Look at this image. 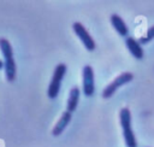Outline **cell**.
<instances>
[{
	"mask_svg": "<svg viewBox=\"0 0 154 147\" xmlns=\"http://www.w3.org/2000/svg\"><path fill=\"white\" fill-rule=\"evenodd\" d=\"M71 117H72V116H71V113H70V112H67V111L63 112L61 117L59 118V120L57 122V124L54 125V128H53V130H52L53 136H59V135H61V134H63V131L66 129L67 124L70 123Z\"/></svg>",
	"mask_w": 154,
	"mask_h": 147,
	"instance_id": "8",
	"label": "cell"
},
{
	"mask_svg": "<svg viewBox=\"0 0 154 147\" xmlns=\"http://www.w3.org/2000/svg\"><path fill=\"white\" fill-rule=\"evenodd\" d=\"M83 76V93L85 96H91L95 92V78L94 70L90 65H85L82 71Z\"/></svg>",
	"mask_w": 154,
	"mask_h": 147,
	"instance_id": "6",
	"label": "cell"
},
{
	"mask_svg": "<svg viewBox=\"0 0 154 147\" xmlns=\"http://www.w3.org/2000/svg\"><path fill=\"white\" fill-rule=\"evenodd\" d=\"M0 51L4 55V69L5 76L8 82H13L16 80V63L13 58V51L10 41L5 37H0Z\"/></svg>",
	"mask_w": 154,
	"mask_h": 147,
	"instance_id": "1",
	"label": "cell"
},
{
	"mask_svg": "<svg viewBox=\"0 0 154 147\" xmlns=\"http://www.w3.org/2000/svg\"><path fill=\"white\" fill-rule=\"evenodd\" d=\"M66 71H67V66L64 63H60L55 66L51 83H49L48 89H47V94H48L49 99H55L58 96L59 90H60V86H61V81H63Z\"/></svg>",
	"mask_w": 154,
	"mask_h": 147,
	"instance_id": "3",
	"label": "cell"
},
{
	"mask_svg": "<svg viewBox=\"0 0 154 147\" xmlns=\"http://www.w3.org/2000/svg\"><path fill=\"white\" fill-rule=\"evenodd\" d=\"M1 69H4V61L0 60V70H1Z\"/></svg>",
	"mask_w": 154,
	"mask_h": 147,
	"instance_id": "12",
	"label": "cell"
},
{
	"mask_svg": "<svg viewBox=\"0 0 154 147\" xmlns=\"http://www.w3.org/2000/svg\"><path fill=\"white\" fill-rule=\"evenodd\" d=\"M153 39H154V25H153V27H150V28L148 29L147 34H146L143 37H141V39H140V43L146 45V43H148L149 41H152Z\"/></svg>",
	"mask_w": 154,
	"mask_h": 147,
	"instance_id": "11",
	"label": "cell"
},
{
	"mask_svg": "<svg viewBox=\"0 0 154 147\" xmlns=\"http://www.w3.org/2000/svg\"><path fill=\"white\" fill-rule=\"evenodd\" d=\"M119 120L123 129V136L126 147H136V137L134 134V130L131 128V112L128 107H123L119 112Z\"/></svg>",
	"mask_w": 154,
	"mask_h": 147,
	"instance_id": "2",
	"label": "cell"
},
{
	"mask_svg": "<svg viewBox=\"0 0 154 147\" xmlns=\"http://www.w3.org/2000/svg\"><path fill=\"white\" fill-rule=\"evenodd\" d=\"M72 29L75 31V34L79 37V40L82 41V43L84 45V47L87 48V51H94L96 45H95V41L93 40V37L90 36V34L87 31V29L84 28V25L79 22H75L72 24Z\"/></svg>",
	"mask_w": 154,
	"mask_h": 147,
	"instance_id": "5",
	"label": "cell"
},
{
	"mask_svg": "<svg viewBox=\"0 0 154 147\" xmlns=\"http://www.w3.org/2000/svg\"><path fill=\"white\" fill-rule=\"evenodd\" d=\"M79 95H81V90L78 87H73L70 90V95L67 99V104H66V111L72 113L73 111H76L78 101H79Z\"/></svg>",
	"mask_w": 154,
	"mask_h": 147,
	"instance_id": "10",
	"label": "cell"
},
{
	"mask_svg": "<svg viewBox=\"0 0 154 147\" xmlns=\"http://www.w3.org/2000/svg\"><path fill=\"white\" fill-rule=\"evenodd\" d=\"M132 78H134V75H132L131 72H123V74H120L119 76L116 77L114 81H112L108 86H106V88L102 90V98H103V99L111 98V96L116 93V90H117L118 88H120L122 86H124V84L131 82Z\"/></svg>",
	"mask_w": 154,
	"mask_h": 147,
	"instance_id": "4",
	"label": "cell"
},
{
	"mask_svg": "<svg viewBox=\"0 0 154 147\" xmlns=\"http://www.w3.org/2000/svg\"><path fill=\"white\" fill-rule=\"evenodd\" d=\"M125 45H126L129 52L132 54V57H135L136 59L143 58V48L141 47V43L137 40H135L131 36H128L125 39Z\"/></svg>",
	"mask_w": 154,
	"mask_h": 147,
	"instance_id": "7",
	"label": "cell"
},
{
	"mask_svg": "<svg viewBox=\"0 0 154 147\" xmlns=\"http://www.w3.org/2000/svg\"><path fill=\"white\" fill-rule=\"evenodd\" d=\"M111 24L113 25V28L116 29V31L120 35V36H128L129 34V29H128V25L125 24V22L123 20V18L116 13L111 14Z\"/></svg>",
	"mask_w": 154,
	"mask_h": 147,
	"instance_id": "9",
	"label": "cell"
}]
</instances>
